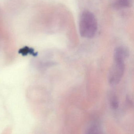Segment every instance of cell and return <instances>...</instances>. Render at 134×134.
<instances>
[{"instance_id":"1","label":"cell","mask_w":134,"mask_h":134,"mask_svg":"<svg viewBox=\"0 0 134 134\" xmlns=\"http://www.w3.org/2000/svg\"><path fill=\"white\" fill-rule=\"evenodd\" d=\"M79 26L80 35L82 37H94L98 30V23L95 16L89 11H84L80 18Z\"/></svg>"},{"instance_id":"2","label":"cell","mask_w":134,"mask_h":134,"mask_svg":"<svg viewBox=\"0 0 134 134\" xmlns=\"http://www.w3.org/2000/svg\"><path fill=\"white\" fill-rule=\"evenodd\" d=\"M114 62L109 77V83L112 85L117 84L119 83L124 74L125 69L124 62Z\"/></svg>"},{"instance_id":"3","label":"cell","mask_w":134,"mask_h":134,"mask_svg":"<svg viewBox=\"0 0 134 134\" xmlns=\"http://www.w3.org/2000/svg\"><path fill=\"white\" fill-rule=\"evenodd\" d=\"M129 55V52L127 48L124 47H120L116 48L114 53V62H124L125 59Z\"/></svg>"},{"instance_id":"4","label":"cell","mask_w":134,"mask_h":134,"mask_svg":"<svg viewBox=\"0 0 134 134\" xmlns=\"http://www.w3.org/2000/svg\"><path fill=\"white\" fill-rule=\"evenodd\" d=\"M111 1L114 7L122 8L131 7L133 0H111Z\"/></svg>"},{"instance_id":"5","label":"cell","mask_w":134,"mask_h":134,"mask_svg":"<svg viewBox=\"0 0 134 134\" xmlns=\"http://www.w3.org/2000/svg\"><path fill=\"white\" fill-rule=\"evenodd\" d=\"M110 106L114 109H117L118 107V102L117 98L115 95L113 96L110 99Z\"/></svg>"},{"instance_id":"6","label":"cell","mask_w":134,"mask_h":134,"mask_svg":"<svg viewBox=\"0 0 134 134\" xmlns=\"http://www.w3.org/2000/svg\"><path fill=\"white\" fill-rule=\"evenodd\" d=\"M100 129L97 125H93L88 130V133H100Z\"/></svg>"},{"instance_id":"7","label":"cell","mask_w":134,"mask_h":134,"mask_svg":"<svg viewBox=\"0 0 134 134\" xmlns=\"http://www.w3.org/2000/svg\"><path fill=\"white\" fill-rule=\"evenodd\" d=\"M20 53H21L23 55H26L29 53L33 54L34 52L32 49H30L28 47H25L23 49H21V51H20Z\"/></svg>"}]
</instances>
